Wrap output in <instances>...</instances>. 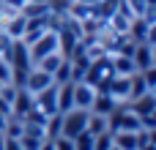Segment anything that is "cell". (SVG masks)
Here are the masks:
<instances>
[{
    "label": "cell",
    "mask_w": 156,
    "mask_h": 150,
    "mask_svg": "<svg viewBox=\"0 0 156 150\" xmlns=\"http://www.w3.org/2000/svg\"><path fill=\"white\" fill-rule=\"evenodd\" d=\"M74 109V82H63L58 85V112H69Z\"/></svg>",
    "instance_id": "30bf717a"
},
{
    "label": "cell",
    "mask_w": 156,
    "mask_h": 150,
    "mask_svg": "<svg viewBox=\"0 0 156 150\" xmlns=\"http://www.w3.org/2000/svg\"><path fill=\"white\" fill-rule=\"evenodd\" d=\"M110 63H112V74H118V77H132L137 68H134V60L132 57H126V55H112L110 57Z\"/></svg>",
    "instance_id": "8fae6325"
},
{
    "label": "cell",
    "mask_w": 156,
    "mask_h": 150,
    "mask_svg": "<svg viewBox=\"0 0 156 150\" xmlns=\"http://www.w3.org/2000/svg\"><path fill=\"white\" fill-rule=\"evenodd\" d=\"M8 82H11V66H8V60L0 57V85H8Z\"/></svg>",
    "instance_id": "d6986e66"
},
{
    "label": "cell",
    "mask_w": 156,
    "mask_h": 150,
    "mask_svg": "<svg viewBox=\"0 0 156 150\" xmlns=\"http://www.w3.org/2000/svg\"><path fill=\"white\" fill-rule=\"evenodd\" d=\"M115 107H118V101H115L110 93H99V90H96L93 104H90V109H88V112H93V115H104V118H107Z\"/></svg>",
    "instance_id": "9c48e42d"
},
{
    "label": "cell",
    "mask_w": 156,
    "mask_h": 150,
    "mask_svg": "<svg viewBox=\"0 0 156 150\" xmlns=\"http://www.w3.org/2000/svg\"><path fill=\"white\" fill-rule=\"evenodd\" d=\"M85 128H88V109H69V112H63V120H60V137L74 139V137L82 134Z\"/></svg>",
    "instance_id": "6da1fadb"
},
{
    "label": "cell",
    "mask_w": 156,
    "mask_h": 150,
    "mask_svg": "<svg viewBox=\"0 0 156 150\" xmlns=\"http://www.w3.org/2000/svg\"><path fill=\"white\" fill-rule=\"evenodd\" d=\"M38 150H55V145H52V139H44V142L38 145Z\"/></svg>",
    "instance_id": "7402d4cb"
},
{
    "label": "cell",
    "mask_w": 156,
    "mask_h": 150,
    "mask_svg": "<svg viewBox=\"0 0 156 150\" xmlns=\"http://www.w3.org/2000/svg\"><path fill=\"white\" fill-rule=\"evenodd\" d=\"M3 150H22V145H19V139H8V137H3Z\"/></svg>",
    "instance_id": "44dd1931"
},
{
    "label": "cell",
    "mask_w": 156,
    "mask_h": 150,
    "mask_svg": "<svg viewBox=\"0 0 156 150\" xmlns=\"http://www.w3.org/2000/svg\"><path fill=\"white\" fill-rule=\"evenodd\" d=\"M27 49H30V63L36 66L41 57H47V55L58 52V33H55V30H47V33H44V36H38Z\"/></svg>",
    "instance_id": "7a4b0ae2"
},
{
    "label": "cell",
    "mask_w": 156,
    "mask_h": 150,
    "mask_svg": "<svg viewBox=\"0 0 156 150\" xmlns=\"http://www.w3.org/2000/svg\"><path fill=\"white\" fill-rule=\"evenodd\" d=\"M129 109H132L137 118L154 115L156 112V93H143L140 98H132V101H129Z\"/></svg>",
    "instance_id": "8992f818"
},
{
    "label": "cell",
    "mask_w": 156,
    "mask_h": 150,
    "mask_svg": "<svg viewBox=\"0 0 156 150\" xmlns=\"http://www.w3.org/2000/svg\"><path fill=\"white\" fill-rule=\"evenodd\" d=\"M132 60H134V68L137 71H145V68H154V44H134V52H132Z\"/></svg>",
    "instance_id": "5b68a950"
},
{
    "label": "cell",
    "mask_w": 156,
    "mask_h": 150,
    "mask_svg": "<svg viewBox=\"0 0 156 150\" xmlns=\"http://www.w3.org/2000/svg\"><path fill=\"white\" fill-rule=\"evenodd\" d=\"M71 142H74V150H93V134L85 128V131H82V134H77Z\"/></svg>",
    "instance_id": "e0dca14e"
},
{
    "label": "cell",
    "mask_w": 156,
    "mask_h": 150,
    "mask_svg": "<svg viewBox=\"0 0 156 150\" xmlns=\"http://www.w3.org/2000/svg\"><path fill=\"white\" fill-rule=\"evenodd\" d=\"M96 90L85 82H74V109H90Z\"/></svg>",
    "instance_id": "52a82bcc"
},
{
    "label": "cell",
    "mask_w": 156,
    "mask_h": 150,
    "mask_svg": "<svg viewBox=\"0 0 156 150\" xmlns=\"http://www.w3.org/2000/svg\"><path fill=\"white\" fill-rule=\"evenodd\" d=\"M112 145L121 150H137V137L134 131H112Z\"/></svg>",
    "instance_id": "4fadbf2b"
},
{
    "label": "cell",
    "mask_w": 156,
    "mask_h": 150,
    "mask_svg": "<svg viewBox=\"0 0 156 150\" xmlns=\"http://www.w3.org/2000/svg\"><path fill=\"white\" fill-rule=\"evenodd\" d=\"M49 85H55V82H52V74H47V71H41V68H30L27 77H25V82H22V90H27L30 96H36V93L47 90Z\"/></svg>",
    "instance_id": "277c9868"
},
{
    "label": "cell",
    "mask_w": 156,
    "mask_h": 150,
    "mask_svg": "<svg viewBox=\"0 0 156 150\" xmlns=\"http://www.w3.org/2000/svg\"><path fill=\"white\" fill-rule=\"evenodd\" d=\"M88 131H90L93 137L110 131V128H107V118H104V115H93V112H88Z\"/></svg>",
    "instance_id": "9a60e30c"
},
{
    "label": "cell",
    "mask_w": 156,
    "mask_h": 150,
    "mask_svg": "<svg viewBox=\"0 0 156 150\" xmlns=\"http://www.w3.org/2000/svg\"><path fill=\"white\" fill-rule=\"evenodd\" d=\"M33 107L41 112V115H58V85H49L47 90L36 93L33 96Z\"/></svg>",
    "instance_id": "3957f363"
},
{
    "label": "cell",
    "mask_w": 156,
    "mask_h": 150,
    "mask_svg": "<svg viewBox=\"0 0 156 150\" xmlns=\"http://www.w3.org/2000/svg\"><path fill=\"white\" fill-rule=\"evenodd\" d=\"M110 148H112V131H104V134L93 137V150H110Z\"/></svg>",
    "instance_id": "ac0fdd59"
},
{
    "label": "cell",
    "mask_w": 156,
    "mask_h": 150,
    "mask_svg": "<svg viewBox=\"0 0 156 150\" xmlns=\"http://www.w3.org/2000/svg\"><path fill=\"white\" fill-rule=\"evenodd\" d=\"M80 3H85V5H93V3H99V0H80Z\"/></svg>",
    "instance_id": "603a6c76"
},
{
    "label": "cell",
    "mask_w": 156,
    "mask_h": 150,
    "mask_svg": "<svg viewBox=\"0 0 156 150\" xmlns=\"http://www.w3.org/2000/svg\"><path fill=\"white\" fill-rule=\"evenodd\" d=\"M52 82H55V85H63V82H71V63H69V60H63V63L58 66V71L52 74Z\"/></svg>",
    "instance_id": "2e32d148"
},
{
    "label": "cell",
    "mask_w": 156,
    "mask_h": 150,
    "mask_svg": "<svg viewBox=\"0 0 156 150\" xmlns=\"http://www.w3.org/2000/svg\"><path fill=\"white\" fill-rule=\"evenodd\" d=\"M63 63V57H60V52H52V55H47V57H41L33 68H41V71H47V74H55L58 71V66Z\"/></svg>",
    "instance_id": "5bb4252c"
},
{
    "label": "cell",
    "mask_w": 156,
    "mask_h": 150,
    "mask_svg": "<svg viewBox=\"0 0 156 150\" xmlns=\"http://www.w3.org/2000/svg\"><path fill=\"white\" fill-rule=\"evenodd\" d=\"M52 145H55V150H74V142L69 137H55Z\"/></svg>",
    "instance_id": "ffe728a7"
},
{
    "label": "cell",
    "mask_w": 156,
    "mask_h": 150,
    "mask_svg": "<svg viewBox=\"0 0 156 150\" xmlns=\"http://www.w3.org/2000/svg\"><path fill=\"white\" fill-rule=\"evenodd\" d=\"M30 109H33V96H30L27 90L19 87L16 96H14V104H11V118H19V120H22Z\"/></svg>",
    "instance_id": "ba28073f"
},
{
    "label": "cell",
    "mask_w": 156,
    "mask_h": 150,
    "mask_svg": "<svg viewBox=\"0 0 156 150\" xmlns=\"http://www.w3.org/2000/svg\"><path fill=\"white\" fill-rule=\"evenodd\" d=\"M25 27H27V19H25V16H22V11H19V14H16L11 22H5V25H3V33H5L8 38L19 41V38L25 36Z\"/></svg>",
    "instance_id": "7c38bea8"
},
{
    "label": "cell",
    "mask_w": 156,
    "mask_h": 150,
    "mask_svg": "<svg viewBox=\"0 0 156 150\" xmlns=\"http://www.w3.org/2000/svg\"><path fill=\"white\" fill-rule=\"evenodd\" d=\"M0 150H3V134H0Z\"/></svg>",
    "instance_id": "cb8c5ba5"
}]
</instances>
